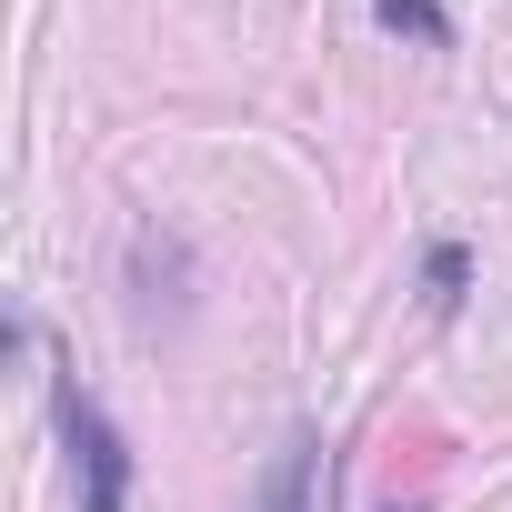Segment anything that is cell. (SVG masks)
<instances>
[{
    "instance_id": "cell-4",
    "label": "cell",
    "mask_w": 512,
    "mask_h": 512,
    "mask_svg": "<svg viewBox=\"0 0 512 512\" xmlns=\"http://www.w3.org/2000/svg\"><path fill=\"white\" fill-rule=\"evenodd\" d=\"M432 302H462V251H432Z\"/></svg>"
},
{
    "instance_id": "cell-2",
    "label": "cell",
    "mask_w": 512,
    "mask_h": 512,
    "mask_svg": "<svg viewBox=\"0 0 512 512\" xmlns=\"http://www.w3.org/2000/svg\"><path fill=\"white\" fill-rule=\"evenodd\" d=\"M262 512H322V442H292L262 472Z\"/></svg>"
},
{
    "instance_id": "cell-3",
    "label": "cell",
    "mask_w": 512,
    "mask_h": 512,
    "mask_svg": "<svg viewBox=\"0 0 512 512\" xmlns=\"http://www.w3.org/2000/svg\"><path fill=\"white\" fill-rule=\"evenodd\" d=\"M382 21L392 31H422V41H452V21L432 11V0H382Z\"/></svg>"
},
{
    "instance_id": "cell-1",
    "label": "cell",
    "mask_w": 512,
    "mask_h": 512,
    "mask_svg": "<svg viewBox=\"0 0 512 512\" xmlns=\"http://www.w3.org/2000/svg\"><path fill=\"white\" fill-rule=\"evenodd\" d=\"M61 432H71V472H81V512H131V452L111 432L101 402L61 392Z\"/></svg>"
}]
</instances>
